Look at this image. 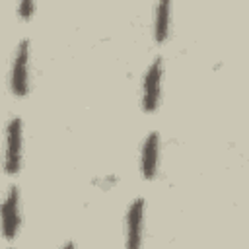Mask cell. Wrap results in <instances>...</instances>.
I'll return each instance as SVG.
<instances>
[{
  "mask_svg": "<svg viewBox=\"0 0 249 249\" xmlns=\"http://www.w3.org/2000/svg\"><path fill=\"white\" fill-rule=\"evenodd\" d=\"M19 154H21V121L16 117L8 124L6 136V173L14 175L19 169Z\"/></svg>",
  "mask_w": 249,
  "mask_h": 249,
  "instance_id": "1",
  "label": "cell"
},
{
  "mask_svg": "<svg viewBox=\"0 0 249 249\" xmlns=\"http://www.w3.org/2000/svg\"><path fill=\"white\" fill-rule=\"evenodd\" d=\"M27 56H29V49H27V41L23 39L18 45L12 66V91L18 97H23L27 93Z\"/></svg>",
  "mask_w": 249,
  "mask_h": 249,
  "instance_id": "2",
  "label": "cell"
},
{
  "mask_svg": "<svg viewBox=\"0 0 249 249\" xmlns=\"http://www.w3.org/2000/svg\"><path fill=\"white\" fill-rule=\"evenodd\" d=\"M160 84H161V58H156L144 78V111L152 113L158 107V99H160Z\"/></svg>",
  "mask_w": 249,
  "mask_h": 249,
  "instance_id": "3",
  "label": "cell"
},
{
  "mask_svg": "<svg viewBox=\"0 0 249 249\" xmlns=\"http://www.w3.org/2000/svg\"><path fill=\"white\" fill-rule=\"evenodd\" d=\"M142 212L144 200L136 198L126 214V249H140L142 245Z\"/></svg>",
  "mask_w": 249,
  "mask_h": 249,
  "instance_id": "4",
  "label": "cell"
},
{
  "mask_svg": "<svg viewBox=\"0 0 249 249\" xmlns=\"http://www.w3.org/2000/svg\"><path fill=\"white\" fill-rule=\"evenodd\" d=\"M19 226V210H18V189L12 187L6 195L4 206H2V230L4 237L12 239Z\"/></svg>",
  "mask_w": 249,
  "mask_h": 249,
  "instance_id": "5",
  "label": "cell"
},
{
  "mask_svg": "<svg viewBox=\"0 0 249 249\" xmlns=\"http://www.w3.org/2000/svg\"><path fill=\"white\" fill-rule=\"evenodd\" d=\"M158 150H160V136H158V132H150L146 142H144V148H142V175L146 179L156 177Z\"/></svg>",
  "mask_w": 249,
  "mask_h": 249,
  "instance_id": "6",
  "label": "cell"
},
{
  "mask_svg": "<svg viewBox=\"0 0 249 249\" xmlns=\"http://www.w3.org/2000/svg\"><path fill=\"white\" fill-rule=\"evenodd\" d=\"M169 2H160L156 8V21H154V37L158 43H163L167 37V29H169Z\"/></svg>",
  "mask_w": 249,
  "mask_h": 249,
  "instance_id": "7",
  "label": "cell"
},
{
  "mask_svg": "<svg viewBox=\"0 0 249 249\" xmlns=\"http://www.w3.org/2000/svg\"><path fill=\"white\" fill-rule=\"evenodd\" d=\"M31 12H33V2H27V0H25V2L19 4V14H21L23 19H29Z\"/></svg>",
  "mask_w": 249,
  "mask_h": 249,
  "instance_id": "8",
  "label": "cell"
},
{
  "mask_svg": "<svg viewBox=\"0 0 249 249\" xmlns=\"http://www.w3.org/2000/svg\"><path fill=\"white\" fill-rule=\"evenodd\" d=\"M62 249H74V245H72V243H66V245H64Z\"/></svg>",
  "mask_w": 249,
  "mask_h": 249,
  "instance_id": "9",
  "label": "cell"
}]
</instances>
